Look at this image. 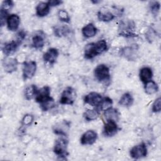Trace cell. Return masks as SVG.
I'll list each match as a JSON object with an SVG mask.
<instances>
[{"instance_id": "obj_1", "label": "cell", "mask_w": 161, "mask_h": 161, "mask_svg": "<svg viewBox=\"0 0 161 161\" xmlns=\"http://www.w3.org/2000/svg\"><path fill=\"white\" fill-rule=\"evenodd\" d=\"M35 101L40 104V107L43 111L52 109L55 106L53 98L50 96V87L48 86L38 89L35 96Z\"/></svg>"}, {"instance_id": "obj_2", "label": "cell", "mask_w": 161, "mask_h": 161, "mask_svg": "<svg viewBox=\"0 0 161 161\" xmlns=\"http://www.w3.org/2000/svg\"><path fill=\"white\" fill-rule=\"evenodd\" d=\"M108 48V43L105 40H101L96 43H89L85 46L84 57L86 59H92L102 54Z\"/></svg>"}, {"instance_id": "obj_3", "label": "cell", "mask_w": 161, "mask_h": 161, "mask_svg": "<svg viewBox=\"0 0 161 161\" xmlns=\"http://www.w3.org/2000/svg\"><path fill=\"white\" fill-rule=\"evenodd\" d=\"M118 33L120 36L126 38L136 37L138 35L136 33V26L133 20H122L118 27Z\"/></svg>"}, {"instance_id": "obj_4", "label": "cell", "mask_w": 161, "mask_h": 161, "mask_svg": "<svg viewBox=\"0 0 161 161\" xmlns=\"http://www.w3.org/2000/svg\"><path fill=\"white\" fill-rule=\"evenodd\" d=\"M69 141L66 136H60L57 138L54 143L53 152L54 153L60 158H65L68 155L67 147H68Z\"/></svg>"}, {"instance_id": "obj_5", "label": "cell", "mask_w": 161, "mask_h": 161, "mask_svg": "<svg viewBox=\"0 0 161 161\" xmlns=\"http://www.w3.org/2000/svg\"><path fill=\"white\" fill-rule=\"evenodd\" d=\"M94 75L99 82L105 83L109 82L111 79L109 68L105 64H99L94 70Z\"/></svg>"}, {"instance_id": "obj_6", "label": "cell", "mask_w": 161, "mask_h": 161, "mask_svg": "<svg viewBox=\"0 0 161 161\" xmlns=\"http://www.w3.org/2000/svg\"><path fill=\"white\" fill-rule=\"evenodd\" d=\"M76 96V91L73 87L70 86L67 87L61 94L59 103L61 104L72 105L75 101Z\"/></svg>"}, {"instance_id": "obj_7", "label": "cell", "mask_w": 161, "mask_h": 161, "mask_svg": "<svg viewBox=\"0 0 161 161\" xmlns=\"http://www.w3.org/2000/svg\"><path fill=\"white\" fill-rule=\"evenodd\" d=\"M138 46L137 45H131L123 47L119 50V55L129 61H134L138 56Z\"/></svg>"}, {"instance_id": "obj_8", "label": "cell", "mask_w": 161, "mask_h": 161, "mask_svg": "<svg viewBox=\"0 0 161 161\" xmlns=\"http://www.w3.org/2000/svg\"><path fill=\"white\" fill-rule=\"evenodd\" d=\"M36 62L34 60L25 61L23 64V78L24 80L31 79L36 70Z\"/></svg>"}, {"instance_id": "obj_9", "label": "cell", "mask_w": 161, "mask_h": 161, "mask_svg": "<svg viewBox=\"0 0 161 161\" xmlns=\"http://www.w3.org/2000/svg\"><path fill=\"white\" fill-rule=\"evenodd\" d=\"M130 154L131 158L134 159H140L145 157L147 155V148L145 143L142 142L132 147Z\"/></svg>"}, {"instance_id": "obj_10", "label": "cell", "mask_w": 161, "mask_h": 161, "mask_svg": "<svg viewBox=\"0 0 161 161\" xmlns=\"http://www.w3.org/2000/svg\"><path fill=\"white\" fill-rule=\"evenodd\" d=\"M70 127V123L68 121H62V122H59L55 124L53 126V131L55 134L63 136H67V133Z\"/></svg>"}, {"instance_id": "obj_11", "label": "cell", "mask_w": 161, "mask_h": 161, "mask_svg": "<svg viewBox=\"0 0 161 161\" xmlns=\"http://www.w3.org/2000/svg\"><path fill=\"white\" fill-rule=\"evenodd\" d=\"M21 43L22 42L21 41L17 39L6 43L2 47V51L3 53L7 57L11 55L16 52V51L18 48L19 46L21 44Z\"/></svg>"}, {"instance_id": "obj_12", "label": "cell", "mask_w": 161, "mask_h": 161, "mask_svg": "<svg viewBox=\"0 0 161 161\" xmlns=\"http://www.w3.org/2000/svg\"><path fill=\"white\" fill-rule=\"evenodd\" d=\"M102 96L96 92H91L85 96L84 98V102L86 104H88L92 106L98 107L103 99Z\"/></svg>"}, {"instance_id": "obj_13", "label": "cell", "mask_w": 161, "mask_h": 161, "mask_svg": "<svg viewBox=\"0 0 161 161\" xmlns=\"http://www.w3.org/2000/svg\"><path fill=\"white\" fill-rule=\"evenodd\" d=\"M97 138V133L92 130H89L82 135L80 142L83 145H91L96 142Z\"/></svg>"}, {"instance_id": "obj_14", "label": "cell", "mask_w": 161, "mask_h": 161, "mask_svg": "<svg viewBox=\"0 0 161 161\" xmlns=\"http://www.w3.org/2000/svg\"><path fill=\"white\" fill-rule=\"evenodd\" d=\"M119 130V128L116 121H106L105 123L103 130V134L104 136L106 137H111L115 135Z\"/></svg>"}, {"instance_id": "obj_15", "label": "cell", "mask_w": 161, "mask_h": 161, "mask_svg": "<svg viewBox=\"0 0 161 161\" xmlns=\"http://www.w3.org/2000/svg\"><path fill=\"white\" fill-rule=\"evenodd\" d=\"M58 50L55 48H50L43 55V60L50 65H53L58 57Z\"/></svg>"}, {"instance_id": "obj_16", "label": "cell", "mask_w": 161, "mask_h": 161, "mask_svg": "<svg viewBox=\"0 0 161 161\" xmlns=\"http://www.w3.org/2000/svg\"><path fill=\"white\" fill-rule=\"evenodd\" d=\"M18 65V60L14 58H6L3 61V66L4 71L7 73H12L16 71Z\"/></svg>"}, {"instance_id": "obj_17", "label": "cell", "mask_w": 161, "mask_h": 161, "mask_svg": "<svg viewBox=\"0 0 161 161\" xmlns=\"http://www.w3.org/2000/svg\"><path fill=\"white\" fill-rule=\"evenodd\" d=\"M7 27L9 31H16L20 24V18L16 14H9L6 20Z\"/></svg>"}, {"instance_id": "obj_18", "label": "cell", "mask_w": 161, "mask_h": 161, "mask_svg": "<svg viewBox=\"0 0 161 161\" xmlns=\"http://www.w3.org/2000/svg\"><path fill=\"white\" fill-rule=\"evenodd\" d=\"M45 34L42 31H37L32 37V46L35 49L42 48L45 45Z\"/></svg>"}, {"instance_id": "obj_19", "label": "cell", "mask_w": 161, "mask_h": 161, "mask_svg": "<svg viewBox=\"0 0 161 161\" xmlns=\"http://www.w3.org/2000/svg\"><path fill=\"white\" fill-rule=\"evenodd\" d=\"M103 115L106 121H114L116 122L119 120V113L118 110L112 107H109V108L104 110Z\"/></svg>"}, {"instance_id": "obj_20", "label": "cell", "mask_w": 161, "mask_h": 161, "mask_svg": "<svg viewBox=\"0 0 161 161\" xmlns=\"http://www.w3.org/2000/svg\"><path fill=\"white\" fill-rule=\"evenodd\" d=\"M139 77L140 80L145 84L148 81L152 80L153 77V72L150 67H143L140 70Z\"/></svg>"}, {"instance_id": "obj_21", "label": "cell", "mask_w": 161, "mask_h": 161, "mask_svg": "<svg viewBox=\"0 0 161 161\" xmlns=\"http://www.w3.org/2000/svg\"><path fill=\"white\" fill-rule=\"evenodd\" d=\"M97 31V28L93 23H88L82 28V34L86 38L94 37Z\"/></svg>"}, {"instance_id": "obj_22", "label": "cell", "mask_w": 161, "mask_h": 161, "mask_svg": "<svg viewBox=\"0 0 161 161\" xmlns=\"http://www.w3.org/2000/svg\"><path fill=\"white\" fill-rule=\"evenodd\" d=\"M50 6L47 2H40L36 6V14L38 17H44L50 13Z\"/></svg>"}, {"instance_id": "obj_23", "label": "cell", "mask_w": 161, "mask_h": 161, "mask_svg": "<svg viewBox=\"0 0 161 161\" xmlns=\"http://www.w3.org/2000/svg\"><path fill=\"white\" fill-rule=\"evenodd\" d=\"M97 19L100 21L109 22L111 21L115 18V16L108 10H100L97 14Z\"/></svg>"}, {"instance_id": "obj_24", "label": "cell", "mask_w": 161, "mask_h": 161, "mask_svg": "<svg viewBox=\"0 0 161 161\" xmlns=\"http://www.w3.org/2000/svg\"><path fill=\"white\" fill-rule=\"evenodd\" d=\"M71 32V29L67 25L56 26L53 28V33L55 36L58 37H62L68 35Z\"/></svg>"}, {"instance_id": "obj_25", "label": "cell", "mask_w": 161, "mask_h": 161, "mask_svg": "<svg viewBox=\"0 0 161 161\" xmlns=\"http://www.w3.org/2000/svg\"><path fill=\"white\" fill-rule=\"evenodd\" d=\"M134 99L132 95L129 92H126L123 94L119 100V104L124 107H130L133 105Z\"/></svg>"}, {"instance_id": "obj_26", "label": "cell", "mask_w": 161, "mask_h": 161, "mask_svg": "<svg viewBox=\"0 0 161 161\" xmlns=\"http://www.w3.org/2000/svg\"><path fill=\"white\" fill-rule=\"evenodd\" d=\"M144 84V89L147 94H153L158 91V84L153 80H150Z\"/></svg>"}, {"instance_id": "obj_27", "label": "cell", "mask_w": 161, "mask_h": 161, "mask_svg": "<svg viewBox=\"0 0 161 161\" xmlns=\"http://www.w3.org/2000/svg\"><path fill=\"white\" fill-rule=\"evenodd\" d=\"M38 88L35 84H31L26 87L24 92L25 97L26 100H31L32 98L35 97Z\"/></svg>"}, {"instance_id": "obj_28", "label": "cell", "mask_w": 161, "mask_h": 161, "mask_svg": "<svg viewBox=\"0 0 161 161\" xmlns=\"http://www.w3.org/2000/svg\"><path fill=\"white\" fill-rule=\"evenodd\" d=\"M99 115V111L97 109H89L86 111L83 114L84 119L87 121L96 120Z\"/></svg>"}, {"instance_id": "obj_29", "label": "cell", "mask_w": 161, "mask_h": 161, "mask_svg": "<svg viewBox=\"0 0 161 161\" xmlns=\"http://www.w3.org/2000/svg\"><path fill=\"white\" fill-rule=\"evenodd\" d=\"M112 104H113L112 99L110 97L106 96V97H104L103 98L102 101L101 102V103L99 105V106L96 108V109H98L99 111H101V110H104V111L106 109H108L109 107H111Z\"/></svg>"}, {"instance_id": "obj_30", "label": "cell", "mask_w": 161, "mask_h": 161, "mask_svg": "<svg viewBox=\"0 0 161 161\" xmlns=\"http://www.w3.org/2000/svg\"><path fill=\"white\" fill-rule=\"evenodd\" d=\"M34 116L30 114H25L21 119V125L22 126H29L34 121Z\"/></svg>"}, {"instance_id": "obj_31", "label": "cell", "mask_w": 161, "mask_h": 161, "mask_svg": "<svg viewBox=\"0 0 161 161\" xmlns=\"http://www.w3.org/2000/svg\"><path fill=\"white\" fill-rule=\"evenodd\" d=\"M58 17L61 21L65 23H69L70 21V17L69 14L65 9H60L58 11Z\"/></svg>"}, {"instance_id": "obj_32", "label": "cell", "mask_w": 161, "mask_h": 161, "mask_svg": "<svg viewBox=\"0 0 161 161\" xmlns=\"http://www.w3.org/2000/svg\"><path fill=\"white\" fill-rule=\"evenodd\" d=\"M150 10L153 16H157L160 11V4L158 1H152L149 4Z\"/></svg>"}, {"instance_id": "obj_33", "label": "cell", "mask_w": 161, "mask_h": 161, "mask_svg": "<svg viewBox=\"0 0 161 161\" xmlns=\"http://www.w3.org/2000/svg\"><path fill=\"white\" fill-rule=\"evenodd\" d=\"M13 6H14L13 1H12L11 0H6L2 3L1 6V9H3V10H4V11L8 12L9 10H11L12 9Z\"/></svg>"}, {"instance_id": "obj_34", "label": "cell", "mask_w": 161, "mask_h": 161, "mask_svg": "<svg viewBox=\"0 0 161 161\" xmlns=\"http://www.w3.org/2000/svg\"><path fill=\"white\" fill-rule=\"evenodd\" d=\"M161 109V98L160 97H158L157 99H156L154 101V103L152 104V110L153 113H159Z\"/></svg>"}, {"instance_id": "obj_35", "label": "cell", "mask_w": 161, "mask_h": 161, "mask_svg": "<svg viewBox=\"0 0 161 161\" xmlns=\"http://www.w3.org/2000/svg\"><path fill=\"white\" fill-rule=\"evenodd\" d=\"M155 36H156V32L152 28L148 29L147 32L145 34V38L147 40V41L150 43H152L153 41Z\"/></svg>"}, {"instance_id": "obj_36", "label": "cell", "mask_w": 161, "mask_h": 161, "mask_svg": "<svg viewBox=\"0 0 161 161\" xmlns=\"http://www.w3.org/2000/svg\"><path fill=\"white\" fill-rule=\"evenodd\" d=\"M9 14H8V12L4 10L0 9V21L1 26H3L5 25V23L7 20V18Z\"/></svg>"}, {"instance_id": "obj_37", "label": "cell", "mask_w": 161, "mask_h": 161, "mask_svg": "<svg viewBox=\"0 0 161 161\" xmlns=\"http://www.w3.org/2000/svg\"><path fill=\"white\" fill-rule=\"evenodd\" d=\"M47 3L50 7H54L60 5L62 3H63V1L60 0H50L48 1Z\"/></svg>"}, {"instance_id": "obj_38", "label": "cell", "mask_w": 161, "mask_h": 161, "mask_svg": "<svg viewBox=\"0 0 161 161\" xmlns=\"http://www.w3.org/2000/svg\"><path fill=\"white\" fill-rule=\"evenodd\" d=\"M91 2H92V3H94V4H97V3H100L101 1H91Z\"/></svg>"}]
</instances>
